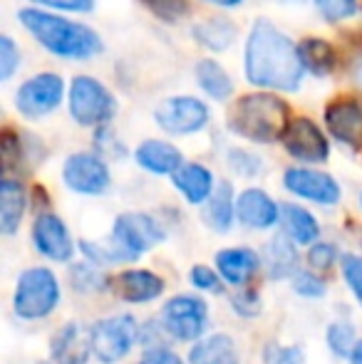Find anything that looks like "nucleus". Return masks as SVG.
<instances>
[{
	"instance_id": "nucleus-35",
	"label": "nucleus",
	"mask_w": 362,
	"mask_h": 364,
	"mask_svg": "<svg viewBox=\"0 0 362 364\" xmlns=\"http://www.w3.org/2000/svg\"><path fill=\"white\" fill-rule=\"evenodd\" d=\"M340 268H343V278H345V283H348L350 292H353L355 300H358L362 307V258L360 255H343Z\"/></svg>"
},
{
	"instance_id": "nucleus-25",
	"label": "nucleus",
	"mask_w": 362,
	"mask_h": 364,
	"mask_svg": "<svg viewBox=\"0 0 362 364\" xmlns=\"http://www.w3.org/2000/svg\"><path fill=\"white\" fill-rule=\"evenodd\" d=\"M266 270L271 280H283V278H293L298 273V250H295V243L288 238V235H280V238H273L271 245L266 248Z\"/></svg>"
},
{
	"instance_id": "nucleus-5",
	"label": "nucleus",
	"mask_w": 362,
	"mask_h": 364,
	"mask_svg": "<svg viewBox=\"0 0 362 364\" xmlns=\"http://www.w3.org/2000/svg\"><path fill=\"white\" fill-rule=\"evenodd\" d=\"M142 330L132 315H115L92 325V352L102 364L124 360L137 345Z\"/></svg>"
},
{
	"instance_id": "nucleus-11",
	"label": "nucleus",
	"mask_w": 362,
	"mask_h": 364,
	"mask_svg": "<svg viewBox=\"0 0 362 364\" xmlns=\"http://www.w3.org/2000/svg\"><path fill=\"white\" fill-rule=\"evenodd\" d=\"M112 240H117L127 253L139 258L142 253H147V250H151L164 240V230L149 213L129 211L117 216L115 228H112Z\"/></svg>"
},
{
	"instance_id": "nucleus-23",
	"label": "nucleus",
	"mask_w": 362,
	"mask_h": 364,
	"mask_svg": "<svg viewBox=\"0 0 362 364\" xmlns=\"http://www.w3.org/2000/svg\"><path fill=\"white\" fill-rule=\"evenodd\" d=\"M280 223H283L285 235L298 245H315L320 235V225L313 213L295 203H285L280 208Z\"/></svg>"
},
{
	"instance_id": "nucleus-39",
	"label": "nucleus",
	"mask_w": 362,
	"mask_h": 364,
	"mask_svg": "<svg viewBox=\"0 0 362 364\" xmlns=\"http://www.w3.org/2000/svg\"><path fill=\"white\" fill-rule=\"evenodd\" d=\"M338 260V248L333 243H315L308 250V263L315 270H328Z\"/></svg>"
},
{
	"instance_id": "nucleus-32",
	"label": "nucleus",
	"mask_w": 362,
	"mask_h": 364,
	"mask_svg": "<svg viewBox=\"0 0 362 364\" xmlns=\"http://www.w3.org/2000/svg\"><path fill=\"white\" fill-rule=\"evenodd\" d=\"M70 278H73V285L75 290L80 292H95V290H102L105 288V275L100 273V265L95 263H78L73 265V273H70Z\"/></svg>"
},
{
	"instance_id": "nucleus-6",
	"label": "nucleus",
	"mask_w": 362,
	"mask_h": 364,
	"mask_svg": "<svg viewBox=\"0 0 362 364\" xmlns=\"http://www.w3.org/2000/svg\"><path fill=\"white\" fill-rule=\"evenodd\" d=\"M115 97L92 77H75L70 85V114L82 127H102L115 117Z\"/></svg>"
},
{
	"instance_id": "nucleus-38",
	"label": "nucleus",
	"mask_w": 362,
	"mask_h": 364,
	"mask_svg": "<svg viewBox=\"0 0 362 364\" xmlns=\"http://www.w3.org/2000/svg\"><path fill=\"white\" fill-rule=\"evenodd\" d=\"M20 65V50L8 35L0 38V80H10Z\"/></svg>"
},
{
	"instance_id": "nucleus-44",
	"label": "nucleus",
	"mask_w": 362,
	"mask_h": 364,
	"mask_svg": "<svg viewBox=\"0 0 362 364\" xmlns=\"http://www.w3.org/2000/svg\"><path fill=\"white\" fill-rule=\"evenodd\" d=\"M35 3L55 10H70V13H90L95 8V0H35Z\"/></svg>"
},
{
	"instance_id": "nucleus-28",
	"label": "nucleus",
	"mask_w": 362,
	"mask_h": 364,
	"mask_svg": "<svg viewBox=\"0 0 362 364\" xmlns=\"http://www.w3.org/2000/svg\"><path fill=\"white\" fill-rule=\"evenodd\" d=\"M193 38L211 53H221V50L231 48V43L236 40V25L228 18L216 15V18H208L203 23L193 25Z\"/></svg>"
},
{
	"instance_id": "nucleus-24",
	"label": "nucleus",
	"mask_w": 362,
	"mask_h": 364,
	"mask_svg": "<svg viewBox=\"0 0 362 364\" xmlns=\"http://www.w3.org/2000/svg\"><path fill=\"white\" fill-rule=\"evenodd\" d=\"M188 364H238L236 342L228 335H211L198 340L188 352Z\"/></svg>"
},
{
	"instance_id": "nucleus-41",
	"label": "nucleus",
	"mask_w": 362,
	"mask_h": 364,
	"mask_svg": "<svg viewBox=\"0 0 362 364\" xmlns=\"http://www.w3.org/2000/svg\"><path fill=\"white\" fill-rule=\"evenodd\" d=\"M233 310L243 317H256L261 312V295L251 288H243L238 295H233Z\"/></svg>"
},
{
	"instance_id": "nucleus-18",
	"label": "nucleus",
	"mask_w": 362,
	"mask_h": 364,
	"mask_svg": "<svg viewBox=\"0 0 362 364\" xmlns=\"http://www.w3.org/2000/svg\"><path fill=\"white\" fill-rule=\"evenodd\" d=\"M115 292L119 300L129 305H144L164 292V280L154 275L151 270H124L115 278Z\"/></svg>"
},
{
	"instance_id": "nucleus-7",
	"label": "nucleus",
	"mask_w": 362,
	"mask_h": 364,
	"mask_svg": "<svg viewBox=\"0 0 362 364\" xmlns=\"http://www.w3.org/2000/svg\"><path fill=\"white\" fill-rule=\"evenodd\" d=\"M161 327L179 342H198L208 327V307L201 297L179 295L161 307Z\"/></svg>"
},
{
	"instance_id": "nucleus-19",
	"label": "nucleus",
	"mask_w": 362,
	"mask_h": 364,
	"mask_svg": "<svg viewBox=\"0 0 362 364\" xmlns=\"http://www.w3.org/2000/svg\"><path fill=\"white\" fill-rule=\"evenodd\" d=\"M216 268L223 283L246 288L253 280V275L258 273V268H261V258L251 248H226L221 253H216Z\"/></svg>"
},
{
	"instance_id": "nucleus-49",
	"label": "nucleus",
	"mask_w": 362,
	"mask_h": 364,
	"mask_svg": "<svg viewBox=\"0 0 362 364\" xmlns=\"http://www.w3.org/2000/svg\"><path fill=\"white\" fill-rule=\"evenodd\" d=\"M360 203H362V198H360Z\"/></svg>"
},
{
	"instance_id": "nucleus-21",
	"label": "nucleus",
	"mask_w": 362,
	"mask_h": 364,
	"mask_svg": "<svg viewBox=\"0 0 362 364\" xmlns=\"http://www.w3.org/2000/svg\"><path fill=\"white\" fill-rule=\"evenodd\" d=\"M171 178H174V186L179 188L191 206L206 203L211 198V193L216 191L211 171L206 166H201V164H183Z\"/></svg>"
},
{
	"instance_id": "nucleus-37",
	"label": "nucleus",
	"mask_w": 362,
	"mask_h": 364,
	"mask_svg": "<svg viewBox=\"0 0 362 364\" xmlns=\"http://www.w3.org/2000/svg\"><path fill=\"white\" fill-rule=\"evenodd\" d=\"M315 5H318L320 15H323L325 20H333V23L353 18L355 10H358L355 0H315Z\"/></svg>"
},
{
	"instance_id": "nucleus-15",
	"label": "nucleus",
	"mask_w": 362,
	"mask_h": 364,
	"mask_svg": "<svg viewBox=\"0 0 362 364\" xmlns=\"http://www.w3.org/2000/svg\"><path fill=\"white\" fill-rule=\"evenodd\" d=\"M328 132L350 149H362V102L355 97H343L325 109Z\"/></svg>"
},
{
	"instance_id": "nucleus-22",
	"label": "nucleus",
	"mask_w": 362,
	"mask_h": 364,
	"mask_svg": "<svg viewBox=\"0 0 362 364\" xmlns=\"http://www.w3.org/2000/svg\"><path fill=\"white\" fill-rule=\"evenodd\" d=\"M25 208H28V193L23 183L5 176L0 181V230L3 235H13L20 228Z\"/></svg>"
},
{
	"instance_id": "nucleus-20",
	"label": "nucleus",
	"mask_w": 362,
	"mask_h": 364,
	"mask_svg": "<svg viewBox=\"0 0 362 364\" xmlns=\"http://www.w3.org/2000/svg\"><path fill=\"white\" fill-rule=\"evenodd\" d=\"M134 159L142 168H147L149 173H156V176H164V173L174 176L183 166L179 149L171 146L169 141H159V139H149L144 144H139V149L134 151Z\"/></svg>"
},
{
	"instance_id": "nucleus-43",
	"label": "nucleus",
	"mask_w": 362,
	"mask_h": 364,
	"mask_svg": "<svg viewBox=\"0 0 362 364\" xmlns=\"http://www.w3.org/2000/svg\"><path fill=\"white\" fill-rule=\"evenodd\" d=\"M139 364H183V360L176 352H171L169 347H147L142 355Z\"/></svg>"
},
{
	"instance_id": "nucleus-31",
	"label": "nucleus",
	"mask_w": 362,
	"mask_h": 364,
	"mask_svg": "<svg viewBox=\"0 0 362 364\" xmlns=\"http://www.w3.org/2000/svg\"><path fill=\"white\" fill-rule=\"evenodd\" d=\"M325 340H328V347L333 355L338 357H353L355 347H358V332H355V327L350 325V322H333V325L328 327V335H325Z\"/></svg>"
},
{
	"instance_id": "nucleus-26",
	"label": "nucleus",
	"mask_w": 362,
	"mask_h": 364,
	"mask_svg": "<svg viewBox=\"0 0 362 364\" xmlns=\"http://www.w3.org/2000/svg\"><path fill=\"white\" fill-rule=\"evenodd\" d=\"M298 53H300V63H303L305 73H313L318 77L330 75L335 70V65H338V53H335V48L328 40L305 38L303 43L298 45Z\"/></svg>"
},
{
	"instance_id": "nucleus-9",
	"label": "nucleus",
	"mask_w": 362,
	"mask_h": 364,
	"mask_svg": "<svg viewBox=\"0 0 362 364\" xmlns=\"http://www.w3.org/2000/svg\"><path fill=\"white\" fill-rule=\"evenodd\" d=\"M154 119L166 134L188 136L208 124V107L196 97H169L156 107Z\"/></svg>"
},
{
	"instance_id": "nucleus-2",
	"label": "nucleus",
	"mask_w": 362,
	"mask_h": 364,
	"mask_svg": "<svg viewBox=\"0 0 362 364\" xmlns=\"http://www.w3.org/2000/svg\"><path fill=\"white\" fill-rule=\"evenodd\" d=\"M20 23L48 53L63 60H90L102 50L100 35L82 23H73L48 10H20Z\"/></svg>"
},
{
	"instance_id": "nucleus-16",
	"label": "nucleus",
	"mask_w": 362,
	"mask_h": 364,
	"mask_svg": "<svg viewBox=\"0 0 362 364\" xmlns=\"http://www.w3.org/2000/svg\"><path fill=\"white\" fill-rule=\"evenodd\" d=\"M50 355L55 364H87L92 352V330H85L80 322H68L53 335Z\"/></svg>"
},
{
	"instance_id": "nucleus-42",
	"label": "nucleus",
	"mask_w": 362,
	"mask_h": 364,
	"mask_svg": "<svg viewBox=\"0 0 362 364\" xmlns=\"http://www.w3.org/2000/svg\"><path fill=\"white\" fill-rule=\"evenodd\" d=\"M228 161H231V166L236 168L238 173H243V176H256V173L261 171V159L251 156L248 151L231 149V151H228Z\"/></svg>"
},
{
	"instance_id": "nucleus-45",
	"label": "nucleus",
	"mask_w": 362,
	"mask_h": 364,
	"mask_svg": "<svg viewBox=\"0 0 362 364\" xmlns=\"http://www.w3.org/2000/svg\"><path fill=\"white\" fill-rule=\"evenodd\" d=\"M203 3H211V5H221V8H236V5H241L243 0H203Z\"/></svg>"
},
{
	"instance_id": "nucleus-40",
	"label": "nucleus",
	"mask_w": 362,
	"mask_h": 364,
	"mask_svg": "<svg viewBox=\"0 0 362 364\" xmlns=\"http://www.w3.org/2000/svg\"><path fill=\"white\" fill-rule=\"evenodd\" d=\"M221 283L223 278L216 273V270L206 268V265H193L191 268V285L198 290L206 292H221Z\"/></svg>"
},
{
	"instance_id": "nucleus-10",
	"label": "nucleus",
	"mask_w": 362,
	"mask_h": 364,
	"mask_svg": "<svg viewBox=\"0 0 362 364\" xmlns=\"http://www.w3.org/2000/svg\"><path fill=\"white\" fill-rule=\"evenodd\" d=\"M63 178L68 188L75 193H85V196H100L110 188V168H107L105 159L90 151H80L68 156L63 166Z\"/></svg>"
},
{
	"instance_id": "nucleus-36",
	"label": "nucleus",
	"mask_w": 362,
	"mask_h": 364,
	"mask_svg": "<svg viewBox=\"0 0 362 364\" xmlns=\"http://www.w3.org/2000/svg\"><path fill=\"white\" fill-rule=\"evenodd\" d=\"M263 360L266 364H305V355L300 347H285L278 342H271L263 350Z\"/></svg>"
},
{
	"instance_id": "nucleus-13",
	"label": "nucleus",
	"mask_w": 362,
	"mask_h": 364,
	"mask_svg": "<svg viewBox=\"0 0 362 364\" xmlns=\"http://www.w3.org/2000/svg\"><path fill=\"white\" fill-rule=\"evenodd\" d=\"M283 186L293 196L320 203V206H333L340 201V183L330 173L315 171V168H288L283 176Z\"/></svg>"
},
{
	"instance_id": "nucleus-17",
	"label": "nucleus",
	"mask_w": 362,
	"mask_h": 364,
	"mask_svg": "<svg viewBox=\"0 0 362 364\" xmlns=\"http://www.w3.org/2000/svg\"><path fill=\"white\" fill-rule=\"evenodd\" d=\"M236 218L246 228L266 230L273 228L280 220V208L266 191H261V188H246L236 198Z\"/></svg>"
},
{
	"instance_id": "nucleus-34",
	"label": "nucleus",
	"mask_w": 362,
	"mask_h": 364,
	"mask_svg": "<svg viewBox=\"0 0 362 364\" xmlns=\"http://www.w3.org/2000/svg\"><path fill=\"white\" fill-rule=\"evenodd\" d=\"M293 283H290V288L293 292H298V295L303 297H323L325 295V283L323 278H318L315 273H310V270H298V273L293 275Z\"/></svg>"
},
{
	"instance_id": "nucleus-48",
	"label": "nucleus",
	"mask_w": 362,
	"mask_h": 364,
	"mask_svg": "<svg viewBox=\"0 0 362 364\" xmlns=\"http://www.w3.org/2000/svg\"><path fill=\"white\" fill-rule=\"evenodd\" d=\"M275 3H303V0H275Z\"/></svg>"
},
{
	"instance_id": "nucleus-12",
	"label": "nucleus",
	"mask_w": 362,
	"mask_h": 364,
	"mask_svg": "<svg viewBox=\"0 0 362 364\" xmlns=\"http://www.w3.org/2000/svg\"><path fill=\"white\" fill-rule=\"evenodd\" d=\"M283 146L293 159L303 164H323L330 156V144L320 127L310 122L308 117H298L290 122V127L283 134Z\"/></svg>"
},
{
	"instance_id": "nucleus-30",
	"label": "nucleus",
	"mask_w": 362,
	"mask_h": 364,
	"mask_svg": "<svg viewBox=\"0 0 362 364\" xmlns=\"http://www.w3.org/2000/svg\"><path fill=\"white\" fill-rule=\"evenodd\" d=\"M80 250L87 255L90 263L95 265H115V263H129V260H137L132 253H127L117 240H110V243H92V240H80Z\"/></svg>"
},
{
	"instance_id": "nucleus-8",
	"label": "nucleus",
	"mask_w": 362,
	"mask_h": 364,
	"mask_svg": "<svg viewBox=\"0 0 362 364\" xmlns=\"http://www.w3.org/2000/svg\"><path fill=\"white\" fill-rule=\"evenodd\" d=\"M65 95V82L55 73H43L30 77L28 82L20 85L15 92V107L25 119H40L55 112L63 102Z\"/></svg>"
},
{
	"instance_id": "nucleus-14",
	"label": "nucleus",
	"mask_w": 362,
	"mask_h": 364,
	"mask_svg": "<svg viewBox=\"0 0 362 364\" xmlns=\"http://www.w3.org/2000/svg\"><path fill=\"white\" fill-rule=\"evenodd\" d=\"M33 243L40 255L55 263H70L75 255V243L68 225L55 213H40L33 223Z\"/></svg>"
},
{
	"instance_id": "nucleus-33",
	"label": "nucleus",
	"mask_w": 362,
	"mask_h": 364,
	"mask_svg": "<svg viewBox=\"0 0 362 364\" xmlns=\"http://www.w3.org/2000/svg\"><path fill=\"white\" fill-rule=\"evenodd\" d=\"M164 23H179L188 15V0H142Z\"/></svg>"
},
{
	"instance_id": "nucleus-3",
	"label": "nucleus",
	"mask_w": 362,
	"mask_h": 364,
	"mask_svg": "<svg viewBox=\"0 0 362 364\" xmlns=\"http://www.w3.org/2000/svg\"><path fill=\"white\" fill-rule=\"evenodd\" d=\"M290 109L280 97L256 92L246 95L228 112V129L236 136L256 144H271L283 139L285 129L290 127Z\"/></svg>"
},
{
	"instance_id": "nucleus-4",
	"label": "nucleus",
	"mask_w": 362,
	"mask_h": 364,
	"mask_svg": "<svg viewBox=\"0 0 362 364\" xmlns=\"http://www.w3.org/2000/svg\"><path fill=\"white\" fill-rule=\"evenodd\" d=\"M60 283L53 270L28 268L18 278L13 295V310L20 320H43L60 305Z\"/></svg>"
},
{
	"instance_id": "nucleus-1",
	"label": "nucleus",
	"mask_w": 362,
	"mask_h": 364,
	"mask_svg": "<svg viewBox=\"0 0 362 364\" xmlns=\"http://www.w3.org/2000/svg\"><path fill=\"white\" fill-rule=\"evenodd\" d=\"M305 68L298 45L268 20H256L246 40V77L251 85L278 92H295Z\"/></svg>"
},
{
	"instance_id": "nucleus-47",
	"label": "nucleus",
	"mask_w": 362,
	"mask_h": 364,
	"mask_svg": "<svg viewBox=\"0 0 362 364\" xmlns=\"http://www.w3.org/2000/svg\"><path fill=\"white\" fill-rule=\"evenodd\" d=\"M353 80H355V85L362 90V60L358 63V68H355V73H353Z\"/></svg>"
},
{
	"instance_id": "nucleus-27",
	"label": "nucleus",
	"mask_w": 362,
	"mask_h": 364,
	"mask_svg": "<svg viewBox=\"0 0 362 364\" xmlns=\"http://www.w3.org/2000/svg\"><path fill=\"white\" fill-rule=\"evenodd\" d=\"M206 223L218 233H226L231 228L233 218H236V196L228 181H221L216 186V191L211 193V198L206 201Z\"/></svg>"
},
{
	"instance_id": "nucleus-46",
	"label": "nucleus",
	"mask_w": 362,
	"mask_h": 364,
	"mask_svg": "<svg viewBox=\"0 0 362 364\" xmlns=\"http://www.w3.org/2000/svg\"><path fill=\"white\" fill-rule=\"evenodd\" d=\"M350 364H362V340L358 342V347H355L353 357H350Z\"/></svg>"
},
{
	"instance_id": "nucleus-29",
	"label": "nucleus",
	"mask_w": 362,
	"mask_h": 364,
	"mask_svg": "<svg viewBox=\"0 0 362 364\" xmlns=\"http://www.w3.org/2000/svg\"><path fill=\"white\" fill-rule=\"evenodd\" d=\"M196 82L211 100H228L233 95V82L226 75V70L216 63V60H201L196 65Z\"/></svg>"
}]
</instances>
